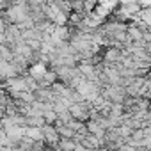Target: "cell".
<instances>
[{
  "instance_id": "6da1fadb",
  "label": "cell",
  "mask_w": 151,
  "mask_h": 151,
  "mask_svg": "<svg viewBox=\"0 0 151 151\" xmlns=\"http://www.w3.org/2000/svg\"><path fill=\"white\" fill-rule=\"evenodd\" d=\"M69 114H71V117L75 119V121H78V123H84L86 119H87V107H86V103H73L71 107H69Z\"/></svg>"
},
{
  "instance_id": "8992f818",
  "label": "cell",
  "mask_w": 151,
  "mask_h": 151,
  "mask_svg": "<svg viewBox=\"0 0 151 151\" xmlns=\"http://www.w3.org/2000/svg\"><path fill=\"white\" fill-rule=\"evenodd\" d=\"M7 84H9V89H11L14 94L29 91V87H27V80H25V78H11Z\"/></svg>"
},
{
  "instance_id": "7c38bea8",
  "label": "cell",
  "mask_w": 151,
  "mask_h": 151,
  "mask_svg": "<svg viewBox=\"0 0 151 151\" xmlns=\"http://www.w3.org/2000/svg\"><path fill=\"white\" fill-rule=\"evenodd\" d=\"M34 151H45V149H34Z\"/></svg>"
},
{
  "instance_id": "5b68a950",
  "label": "cell",
  "mask_w": 151,
  "mask_h": 151,
  "mask_svg": "<svg viewBox=\"0 0 151 151\" xmlns=\"http://www.w3.org/2000/svg\"><path fill=\"white\" fill-rule=\"evenodd\" d=\"M105 96L109 100H112L114 103H121L123 98H124V91L119 87V86H110L107 91H105Z\"/></svg>"
},
{
  "instance_id": "7a4b0ae2",
  "label": "cell",
  "mask_w": 151,
  "mask_h": 151,
  "mask_svg": "<svg viewBox=\"0 0 151 151\" xmlns=\"http://www.w3.org/2000/svg\"><path fill=\"white\" fill-rule=\"evenodd\" d=\"M9 18L14 23H22V22H27L29 20V13L25 11L23 6H14L13 9H9Z\"/></svg>"
},
{
  "instance_id": "52a82bcc",
  "label": "cell",
  "mask_w": 151,
  "mask_h": 151,
  "mask_svg": "<svg viewBox=\"0 0 151 151\" xmlns=\"http://www.w3.org/2000/svg\"><path fill=\"white\" fill-rule=\"evenodd\" d=\"M25 137L30 139V140H34V142L45 140V139H43V128H34V126L25 128Z\"/></svg>"
},
{
  "instance_id": "8fae6325",
  "label": "cell",
  "mask_w": 151,
  "mask_h": 151,
  "mask_svg": "<svg viewBox=\"0 0 151 151\" xmlns=\"http://www.w3.org/2000/svg\"><path fill=\"white\" fill-rule=\"evenodd\" d=\"M142 22L146 25H151V13H142Z\"/></svg>"
},
{
  "instance_id": "30bf717a",
  "label": "cell",
  "mask_w": 151,
  "mask_h": 151,
  "mask_svg": "<svg viewBox=\"0 0 151 151\" xmlns=\"http://www.w3.org/2000/svg\"><path fill=\"white\" fill-rule=\"evenodd\" d=\"M117 59H119V52H117V50L107 52V60H117Z\"/></svg>"
},
{
  "instance_id": "277c9868",
  "label": "cell",
  "mask_w": 151,
  "mask_h": 151,
  "mask_svg": "<svg viewBox=\"0 0 151 151\" xmlns=\"http://www.w3.org/2000/svg\"><path fill=\"white\" fill-rule=\"evenodd\" d=\"M0 77H2V78H7V80H11L13 77H16V66L9 64V62L4 60V59H0Z\"/></svg>"
},
{
  "instance_id": "3957f363",
  "label": "cell",
  "mask_w": 151,
  "mask_h": 151,
  "mask_svg": "<svg viewBox=\"0 0 151 151\" xmlns=\"http://www.w3.org/2000/svg\"><path fill=\"white\" fill-rule=\"evenodd\" d=\"M43 139L46 140V142H50V144H59V140H60V137H59V133H57V128H53L52 124H45L43 126Z\"/></svg>"
},
{
  "instance_id": "ba28073f",
  "label": "cell",
  "mask_w": 151,
  "mask_h": 151,
  "mask_svg": "<svg viewBox=\"0 0 151 151\" xmlns=\"http://www.w3.org/2000/svg\"><path fill=\"white\" fill-rule=\"evenodd\" d=\"M45 75H46V68H45L43 62L34 64V66L30 68V78H34V80H43Z\"/></svg>"
},
{
  "instance_id": "9c48e42d",
  "label": "cell",
  "mask_w": 151,
  "mask_h": 151,
  "mask_svg": "<svg viewBox=\"0 0 151 151\" xmlns=\"http://www.w3.org/2000/svg\"><path fill=\"white\" fill-rule=\"evenodd\" d=\"M59 146H60L62 151H75L77 142H73L71 139H60V140H59Z\"/></svg>"
}]
</instances>
